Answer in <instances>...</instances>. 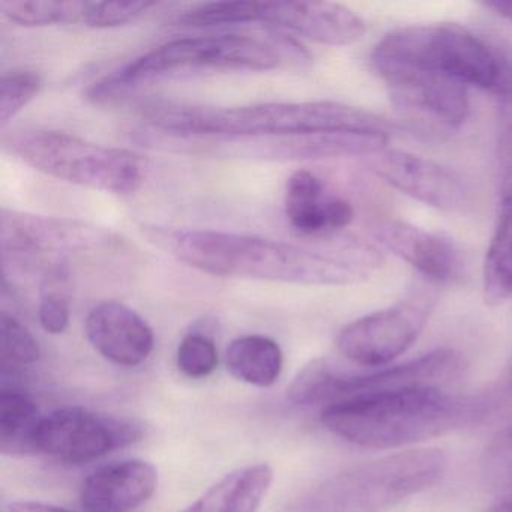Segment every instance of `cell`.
<instances>
[{
  "instance_id": "cell-1",
  "label": "cell",
  "mask_w": 512,
  "mask_h": 512,
  "mask_svg": "<svg viewBox=\"0 0 512 512\" xmlns=\"http://www.w3.org/2000/svg\"><path fill=\"white\" fill-rule=\"evenodd\" d=\"M143 229L149 242L179 262L214 277L346 286L367 280L385 263L377 248L361 242H352L340 250L319 251L217 230L161 226Z\"/></svg>"
},
{
  "instance_id": "cell-2",
  "label": "cell",
  "mask_w": 512,
  "mask_h": 512,
  "mask_svg": "<svg viewBox=\"0 0 512 512\" xmlns=\"http://www.w3.org/2000/svg\"><path fill=\"white\" fill-rule=\"evenodd\" d=\"M151 127L179 139H271L313 134L385 133L394 125L386 119L331 101L266 103L242 107H146Z\"/></svg>"
},
{
  "instance_id": "cell-3",
  "label": "cell",
  "mask_w": 512,
  "mask_h": 512,
  "mask_svg": "<svg viewBox=\"0 0 512 512\" xmlns=\"http://www.w3.org/2000/svg\"><path fill=\"white\" fill-rule=\"evenodd\" d=\"M473 404L419 388L353 398L325 407L320 421L335 436L371 449H397L443 436L473 416Z\"/></svg>"
},
{
  "instance_id": "cell-4",
  "label": "cell",
  "mask_w": 512,
  "mask_h": 512,
  "mask_svg": "<svg viewBox=\"0 0 512 512\" xmlns=\"http://www.w3.org/2000/svg\"><path fill=\"white\" fill-rule=\"evenodd\" d=\"M371 64L374 70L424 68L512 103V64L508 56L455 23L397 29L374 47Z\"/></svg>"
},
{
  "instance_id": "cell-5",
  "label": "cell",
  "mask_w": 512,
  "mask_h": 512,
  "mask_svg": "<svg viewBox=\"0 0 512 512\" xmlns=\"http://www.w3.org/2000/svg\"><path fill=\"white\" fill-rule=\"evenodd\" d=\"M446 469L439 449H409L352 467L302 494L289 512H386L433 487Z\"/></svg>"
},
{
  "instance_id": "cell-6",
  "label": "cell",
  "mask_w": 512,
  "mask_h": 512,
  "mask_svg": "<svg viewBox=\"0 0 512 512\" xmlns=\"http://www.w3.org/2000/svg\"><path fill=\"white\" fill-rule=\"evenodd\" d=\"M8 154L44 175L104 193H136L145 181L146 164L127 149L88 142L64 131L23 128L2 139Z\"/></svg>"
},
{
  "instance_id": "cell-7",
  "label": "cell",
  "mask_w": 512,
  "mask_h": 512,
  "mask_svg": "<svg viewBox=\"0 0 512 512\" xmlns=\"http://www.w3.org/2000/svg\"><path fill=\"white\" fill-rule=\"evenodd\" d=\"M280 56L268 44L241 35H208L169 41L91 86L89 100L95 103L115 98L119 92L140 82L179 71L229 70L271 71Z\"/></svg>"
},
{
  "instance_id": "cell-8",
  "label": "cell",
  "mask_w": 512,
  "mask_h": 512,
  "mask_svg": "<svg viewBox=\"0 0 512 512\" xmlns=\"http://www.w3.org/2000/svg\"><path fill=\"white\" fill-rule=\"evenodd\" d=\"M466 370L461 353L451 349L434 350L421 358L394 367H382L371 373H346L325 359L299 371L290 385V400L299 406L340 403L353 398L370 397L404 389H445L457 382Z\"/></svg>"
},
{
  "instance_id": "cell-9",
  "label": "cell",
  "mask_w": 512,
  "mask_h": 512,
  "mask_svg": "<svg viewBox=\"0 0 512 512\" xmlns=\"http://www.w3.org/2000/svg\"><path fill=\"white\" fill-rule=\"evenodd\" d=\"M217 19L221 26L265 23L326 46H350L367 32V25L355 11L334 2L226 0L218 5Z\"/></svg>"
},
{
  "instance_id": "cell-10",
  "label": "cell",
  "mask_w": 512,
  "mask_h": 512,
  "mask_svg": "<svg viewBox=\"0 0 512 512\" xmlns=\"http://www.w3.org/2000/svg\"><path fill=\"white\" fill-rule=\"evenodd\" d=\"M145 427L130 418L104 415L83 407H62L44 416L38 452L62 464L92 463L142 440Z\"/></svg>"
},
{
  "instance_id": "cell-11",
  "label": "cell",
  "mask_w": 512,
  "mask_h": 512,
  "mask_svg": "<svg viewBox=\"0 0 512 512\" xmlns=\"http://www.w3.org/2000/svg\"><path fill=\"white\" fill-rule=\"evenodd\" d=\"M389 100L404 121L419 130L451 133L469 118V88L463 83L416 67H382Z\"/></svg>"
},
{
  "instance_id": "cell-12",
  "label": "cell",
  "mask_w": 512,
  "mask_h": 512,
  "mask_svg": "<svg viewBox=\"0 0 512 512\" xmlns=\"http://www.w3.org/2000/svg\"><path fill=\"white\" fill-rule=\"evenodd\" d=\"M430 310L428 299L413 298L361 317L341 329L338 350L353 364L385 367L418 340Z\"/></svg>"
},
{
  "instance_id": "cell-13",
  "label": "cell",
  "mask_w": 512,
  "mask_h": 512,
  "mask_svg": "<svg viewBox=\"0 0 512 512\" xmlns=\"http://www.w3.org/2000/svg\"><path fill=\"white\" fill-rule=\"evenodd\" d=\"M367 166L389 187L431 208L454 211L463 205L466 191L461 179L428 158L397 149H383L367 158Z\"/></svg>"
},
{
  "instance_id": "cell-14",
  "label": "cell",
  "mask_w": 512,
  "mask_h": 512,
  "mask_svg": "<svg viewBox=\"0 0 512 512\" xmlns=\"http://www.w3.org/2000/svg\"><path fill=\"white\" fill-rule=\"evenodd\" d=\"M110 244V235L95 227L38 215L2 211V251L19 259L55 256L68 250H89Z\"/></svg>"
},
{
  "instance_id": "cell-15",
  "label": "cell",
  "mask_w": 512,
  "mask_h": 512,
  "mask_svg": "<svg viewBox=\"0 0 512 512\" xmlns=\"http://www.w3.org/2000/svg\"><path fill=\"white\" fill-rule=\"evenodd\" d=\"M86 337L107 361L137 367L154 352L155 335L149 323L128 305L104 301L89 311Z\"/></svg>"
},
{
  "instance_id": "cell-16",
  "label": "cell",
  "mask_w": 512,
  "mask_h": 512,
  "mask_svg": "<svg viewBox=\"0 0 512 512\" xmlns=\"http://www.w3.org/2000/svg\"><path fill=\"white\" fill-rule=\"evenodd\" d=\"M371 232L385 250L409 263L428 280L449 283L460 277L461 251L446 236L398 220L376 221Z\"/></svg>"
},
{
  "instance_id": "cell-17",
  "label": "cell",
  "mask_w": 512,
  "mask_h": 512,
  "mask_svg": "<svg viewBox=\"0 0 512 512\" xmlns=\"http://www.w3.org/2000/svg\"><path fill=\"white\" fill-rule=\"evenodd\" d=\"M158 487V470L149 461L131 458L95 470L83 482V512H131L148 502Z\"/></svg>"
},
{
  "instance_id": "cell-18",
  "label": "cell",
  "mask_w": 512,
  "mask_h": 512,
  "mask_svg": "<svg viewBox=\"0 0 512 512\" xmlns=\"http://www.w3.org/2000/svg\"><path fill=\"white\" fill-rule=\"evenodd\" d=\"M284 209L290 226L304 236L338 232L355 217L352 205L326 193L323 182L308 170H298L287 179Z\"/></svg>"
},
{
  "instance_id": "cell-19",
  "label": "cell",
  "mask_w": 512,
  "mask_h": 512,
  "mask_svg": "<svg viewBox=\"0 0 512 512\" xmlns=\"http://www.w3.org/2000/svg\"><path fill=\"white\" fill-rule=\"evenodd\" d=\"M274 481L269 464L233 470L182 512H257Z\"/></svg>"
},
{
  "instance_id": "cell-20",
  "label": "cell",
  "mask_w": 512,
  "mask_h": 512,
  "mask_svg": "<svg viewBox=\"0 0 512 512\" xmlns=\"http://www.w3.org/2000/svg\"><path fill=\"white\" fill-rule=\"evenodd\" d=\"M482 286L485 302L493 307L512 296V181H503L499 215L485 256Z\"/></svg>"
},
{
  "instance_id": "cell-21",
  "label": "cell",
  "mask_w": 512,
  "mask_h": 512,
  "mask_svg": "<svg viewBox=\"0 0 512 512\" xmlns=\"http://www.w3.org/2000/svg\"><path fill=\"white\" fill-rule=\"evenodd\" d=\"M44 416L26 392L14 386L0 389V451L11 457L38 452Z\"/></svg>"
},
{
  "instance_id": "cell-22",
  "label": "cell",
  "mask_w": 512,
  "mask_h": 512,
  "mask_svg": "<svg viewBox=\"0 0 512 512\" xmlns=\"http://www.w3.org/2000/svg\"><path fill=\"white\" fill-rule=\"evenodd\" d=\"M283 352L277 341L265 335H244L227 347V370L242 382L269 388L283 371Z\"/></svg>"
},
{
  "instance_id": "cell-23",
  "label": "cell",
  "mask_w": 512,
  "mask_h": 512,
  "mask_svg": "<svg viewBox=\"0 0 512 512\" xmlns=\"http://www.w3.org/2000/svg\"><path fill=\"white\" fill-rule=\"evenodd\" d=\"M0 10L8 22L22 28H47V26L82 23L83 0H19L2 2Z\"/></svg>"
},
{
  "instance_id": "cell-24",
  "label": "cell",
  "mask_w": 512,
  "mask_h": 512,
  "mask_svg": "<svg viewBox=\"0 0 512 512\" xmlns=\"http://www.w3.org/2000/svg\"><path fill=\"white\" fill-rule=\"evenodd\" d=\"M481 473L496 497L491 512H512V427L500 431L488 443L482 455Z\"/></svg>"
},
{
  "instance_id": "cell-25",
  "label": "cell",
  "mask_w": 512,
  "mask_h": 512,
  "mask_svg": "<svg viewBox=\"0 0 512 512\" xmlns=\"http://www.w3.org/2000/svg\"><path fill=\"white\" fill-rule=\"evenodd\" d=\"M67 280V262H61L47 268L44 283L41 284L38 316L41 326L50 334H62L70 325Z\"/></svg>"
},
{
  "instance_id": "cell-26",
  "label": "cell",
  "mask_w": 512,
  "mask_h": 512,
  "mask_svg": "<svg viewBox=\"0 0 512 512\" xmlns=\"http://www.w3.org/2000/svg\"><path fill=\"white\" fill-rule=\"evenodd\" d=\"M43 79L37 71L14 70L0 80V125L7 127L31 101L40 95Z\"/></svg>"
},
{
  "instance_id": "cell-27",
  "label": "cell",
  "mask_w": 512,
  "mask_h": 512,
  "mask_svg": "<svg viewBox=\"0 0 512 512\" xmlns=\"http://www.w3.org/2000/svg\"><path fill=\"white\" fill-rule=\"evenodd\" d=\"M0 341H2V365L26 367L40 359L41 350L28 328L13 314L4 311L0 319Z\"/></svg>"
},
{
  "instance_id": "cell-28",
  "label": "cell",
  "mask_w": 512,
  "mask_h": 512,
  "mask_svg": "<svg viewBox=\"0 0 512 512\" xmlns=\"http://www.w3.org/2000/svg\"><path fill=\"white\" fill-rule=\"evenodd\" d=\"M155 2H85L82 25L112 29L136 22L155 7Z\"/></svg>"
},
{
  "instance_id": "cell-29",
  "label": "cell",
  "mask_w": 512,
  "mask_h": 512,
  "mask_svg": "<svg viewBox=\"0 0 512 512\" xmlns=\"http://www.w3.org/2000/svg\"><path fill=\"white\" fill-rule=\"evenodd\" d=\"M176 364L185 376L191 379H203L217 368V346L206 335H185L176 352Z\"/></svg>"
},
{
  "instance_id": "cell-30",
  "label": "cell",
  "mask_w": 512,
  "mask_h": 512,
  "mask_svg": "<svg viewBox=\"0 0 512 512\" xmlns=\"http://www.w3.org/2000/svg\"><path fill=\"white\" fill-rule=\"evenodd\" d=\"M10 512H73L61 506L49 505V503L34 502V500H17L8 506Z\"/></svg>"
},
{
  "instance_id": "cell-31",
  "label": "cell",
  "mask_w": 512,
  "mask_h": 512,
  "mask_svg": "<svg viewBox=\"0 0 512 512\" xmlns=\"http://www.w3.org/2000/svg\"><path fill=\"white\" fill-rule=\"evenodd\" d=\"M484 7L487 8V10L493 11L500 19L512 23V0H508V2H502V0L487 2V4H484Z\"/></svg>"
},
{
  "instance_id": "cell-32",
  "label": "cell",
  "mask_w": 512,
  "mask_h": 512,
  "mask_svg": "<svg viewBox=\"0 0 512 512\" xmlns=\"http://www.w3.org/2000/svg\"><path fill=\"white\" fill-rule=\"evenodd\" d=\"M509 385L512 386V361H511V367H509Z\"/></svg>"
}]
</instances>
